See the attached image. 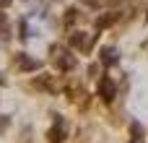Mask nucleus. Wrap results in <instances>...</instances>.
Returning <instances> with one entry per match:
<instances>
[{
	"instance_id": "nucleus-1",
	"label": "nucleus",
	"mask_w": 148,
	"mask_h": 143,
	"mask_svg": "<svg viewBox=\"0 0 148 143\" xmlns=\"http://www.w3.org/2000/svg\"><path fill=\"white\" fill-rule=\"evenodd\" d=\"M49 55H52V63H55L60 70H73V68H75V55H70L65 47L52 44V47H49Z\"/></svg>"
},
{
	"instance_id": "nucleus-2",
	"label": "nucleus",
	"mask_w": 148,
	"mask_h": 143,
	"mask_svg": "<svg viewBox=\"0 0 148 143\" xmlns=\"http://www.w3.org/2000/svg\"><path fill=\"white\" fill-rule=\"evenodd\" d=\"M94 39H96V36H88L86 31H73V34H70V47L78 50V52H91Z\"/></svg>"
},
{
	"instance_id": "nucleus-3",
	"label": "nucleus",
	"mask_w": 148,
	"mask_h": 143,
	"mask_svg": "<svg viewBox=\"0 0 148 143\" xmlns=\"http://www.w3.org/2000/svg\"><path fill=\"white\" fill-rule=\"evenodd\" d=\"M99 96H101L104 104H112V99L117 96V86H114V81H112L109 76L99 78Z\"/></svg>"
},
{
	"instance_id": "nucleus-4",
	"label": "nucleus",
	"mask_w": 148,
	"mask_h": 143,
	"mask_svg": "<svg viewBox=\"0 0 148 143\" xmlns=\"http://www.w3.org/2000/svg\"><path fill=\"white\" fill-rule=\"evenodd\" d=\"M47 138H49V143H62L65 141V120L60 115L55 117V128L47 133Z\"/></svg>"
},
{
	"instance_id": "nucleus-5",
	"label": "nucleus",
	"mask_w": 148,
	"mask_h": 143,
	"mask_svg": "<svg viewBox=\"0 0 148 143\" xmlns=\"http://www.w3.org/2000/svg\"><path fill=\"white\" fill-rule=\"evenodd\" d=\"M16 65H18L21 70H26V73H29V70H39V68H42V63H39V60H34V57H29L26 52H18V55H16Z\"/></svg>"
},
{
	"instance_id": "nucleus-6",
	"label": "nucleus",
	"mask_w": 148,
	"mask_h": 143,
	"mask_svg": "<svg viewBox=\"0 0 148 143\" xmlns=\"http://www.w3.org/2000/svg\"><path fill=\"white\" fill-rule=\"evenodd\" d=\"M99 60H101V65L112 68V65H117V63H120V55H117V50H114V47H101Z\"/></svg>"
},
{
	"instance_id": "nucleus-7",
	"label": "nucleus",
	"mask_w": 148,
	"mask_h": 143,
	"mask_svg": "<svg viewBox=\"0 0 148 143\" xmlns=\"http://www.w3.org/2000/svg\"><path fill=\"white\" fill-rule=\"evenodd\" d=\"M117 18H120V13H117V10H112V13H107V16H99L94 26H96V31H101V29H107V26H112V23H114Z\"/></svg>"
},
{
	"instance_id": "nucleus-8",
	"label": "nucleus",
	"mask_w": 148,
	"mask_h": 143,
	"mask_svg": "<svg viewBox=\"0 0 148 143\" xmlns=\"http://www.w3.org/2000/svg\"><path fill=\"white\" fill-rule=\"evenodd\" d=\"M130 133H133V143H143V128H140L138 122L130 125Z\"/></svg>"
},
{
	"instance_id": "nucleus-9",
	"label": "nucleus",
	"mask_w": 148,
	"mask_h": 143,
	"mask_svg": "<svg viewBox=\"0 0 148 143\" xmlns=\"http://www.w3.org/2000/svg\"><path fill=\"white\" fill-rule=\"evenodd\" d=\"M75 16H78V10H75V8H68V10H65V26H73Z\"/></svg>"
},
{
	"instance_id": "nucleus-10",
	"label": "nucleus",
	"mask_w": 148,
	"mask_h": 143,
	"mask_svg": "<svg viewBox=\"0 0 148 143\" xmlns=\"http://www.w3.org/2000/svg\"><path fill=\"white\" fill-rule=\"evenodd\" d=\"M18 36H21V39H26V36H29V26H26V21H23V18L18 21Z\"/></svg>"
},
{
	"instance_id": "nucleus-11",
	"label": "nucleus",
	"mask_w": 148,
	"mask_h": 143,
	"mask_svg": "<svg viewBox=\"0 0 148 143\" xmlns=\"http://www.w3.org/2000/svg\"><path fill=\"white\" fill-rule=\"evenodd\" d=\"M10 125V117L5 115V117H0V133H5V128Z\"/></svg>"
},
{
	"instance_id": "nucleus-12",
	"label": "nucleus",
	"mask_w": 148,
	"mask_h": 143,
	"mask_svg": "<svg viewBox=\"0 0 148 143\" xmlns=\"http://www.w3.org/2000/svg\"><path fill=\"white\" fill-rule=\"evenodd\" d=\"M10 3H13V0H0V8H8Z\"/></svg>"
}]
</instances>
